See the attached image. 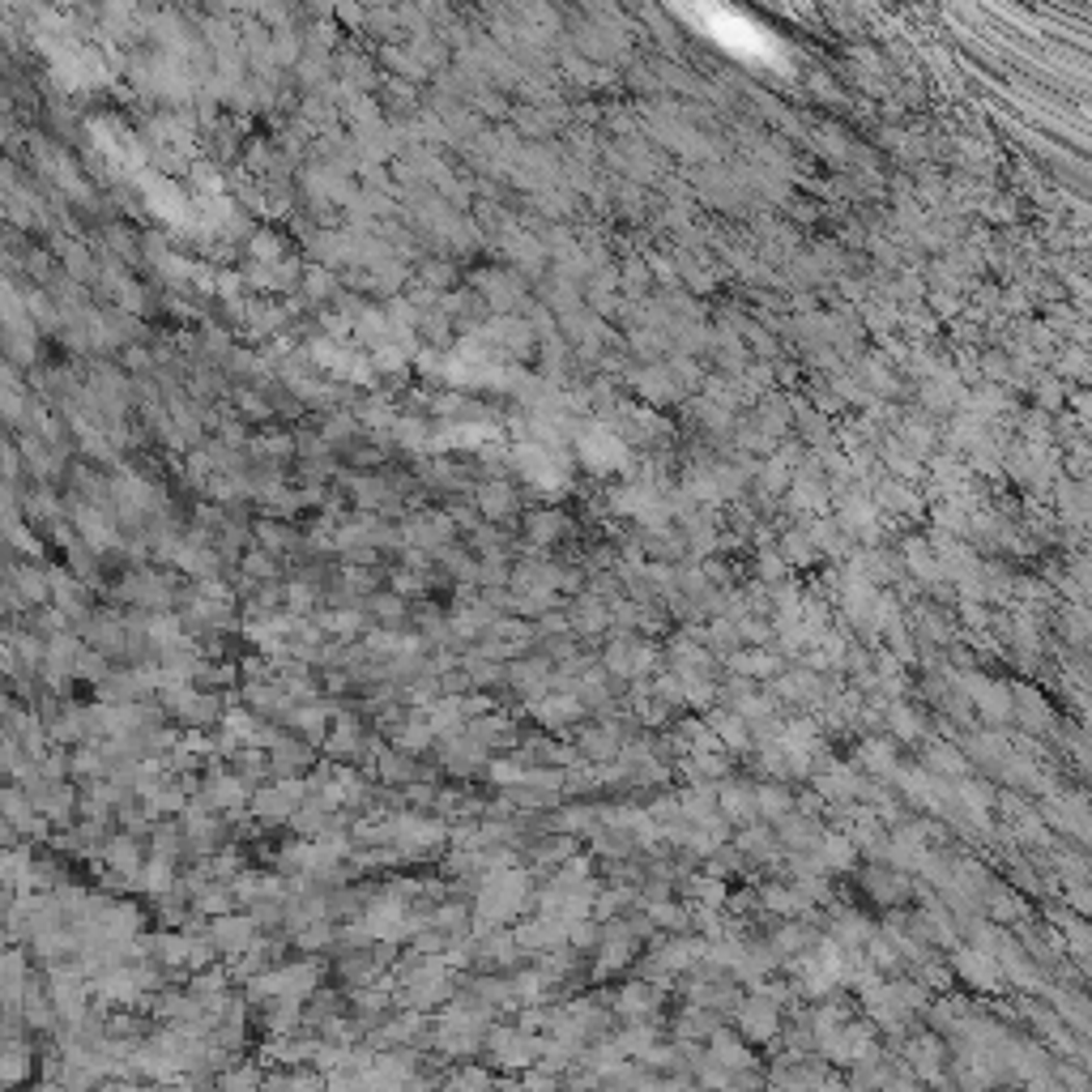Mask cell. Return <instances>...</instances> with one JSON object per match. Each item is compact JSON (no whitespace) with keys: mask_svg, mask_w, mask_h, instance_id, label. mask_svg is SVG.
I'll return each mask as SVG.
<instances>
[{"mask_svg":"<svg viewBox=\"0 0 1092 1092\" xmlns=\"http://www.w3.org/2000/svg\"><path fill=\"white\" fill-rule=\"evenodd\" d=\"M487 1055H491V1063L500 1071H521L525 1075L530 1067H538V1059H542V1037L525 1033L521 1024H500V1029L487 1033Z\"/></svg>","mask_w":1092,"mask_h":1092,"instance_id":"1","label":"cell"},{"mask_svg":"<svg viewBox=\"0 0 1092 1092\" xmlns=\"http://www.w3.org/2000/svg\"><path fill=\"white\" fill-rule=\"evenodd\" d=\"M52 1003H56V1016H60V1024H69V1029H77V1024H86L90 1020V990H86V982H82V974H77V968H52Z\"/></svg>","mask_w":1092,"mask_h":1092,"instance_id":"2","label":"cell"},{"mask_svg":"<svg viewBox=\"0 0 1092 1092\" xmlns=\"http://www.w3.org/2000/svg\"><path fill=\"white\" fill-rule=\"evenodd\" d=\"M316 1055H320V1041H312V1037H303V1033H295V1037H273V1045L265 1049V1059L277 1063V1067H287V1071H295V1067H316Z\"/></svg>","mask_w":1092,"mask_h":1092,"instance_id":"3","label":"cell"},{"mask_svg":"<svg viewBox=\"0 0 1092 1092\" xmlns=\"http://www.w3.org/2000/svg\"><path fill=\"white\" fill-rule=\"evenodd\" d=\"M210 939L218 943V952H231V956H239V952H252V939H257V922H252V917H235V913H227V917H214V926H210Z\"/></svg>","mask_w":1092,"mask_h":1092,"instance_id":"4","label":"cell"},{"mask_svg":"<svg viewBox=\"0 0 1092 1092\" xmlns=\"http://www.w3.org/2000/svg\"><path fill=\"white\" fill-rule=\"evenodd\" d=\"M34 1063H38V1055H34V1045L26 1037L5 1041V1059H0V1080H5V1088H18L22 1080H30Z\"/></svg>","mask_w":1092,"mask_h":1092,"instance_id":"5","label":"cell"},{"mask_svg":"<svg viewBox=\"0 0 1092 1092\" xmlns=\"http://www.w3.org/2000/svg\"><path fill=\"white\" fill-rule=\"evenodd\" d=\"M103 858H107V867H111L119 879H141V871H145V858H141V849H137L133 836H115V841H107Z\"/></svg>","mask_w":1092,"mask_h":1092,"instance_id":"6","label":"cell"},{"mask_svg":"<svg viewBox=\"0 0 1092 1092\" xmlns=\"http://www.w3.org/2000/svg\"><path fill=\"white\" fill-rule=\"evenodd\" d=\"M244 777H231V773H218V777H210V785H206V806H214V811H222V806H239L244 802Z\"/></svg>","mask_w":1092,"mask_h":1092,"instance_id":"7","label":"cell"},{"mask_svg":"<svg viewBox=\"0 0 1092 1092\" xmlns=\"http://www.w3.org/2000/svg\"><path fill=\"white\" fill-rule=\"evenodd\" d=\"M449 1092H500V1088H496V1075L487 1067L465 1063V1067H457L449 1075Z\"/></svg>","mask_w":1092,"mask_h":1092,"instance_id":"8","label":"cell"},{"mask_svg":"<svg viewBox=\"0 0 1092 1092\" xmlns=\"http://www.w3.org/2000/svg\"><path fill=\"white\" fill-rule=\"evenodd\" d=\"M534 713H538L542 725H563V721H572L581 713V704L572 696H542V700H534Z\"/></svg>","mask_w":1092,"mask_h":1092,"instance_id":"9","label":"cell"},{"mask_svg":"<svg viewBox=\"0 0 1092 1092\" xmlns=\"http://www.w3.org/2000/svg\"><path fill=\"white\" fill-rule=\"evenodd\" d=\"M218 1088H222V1092H265V1075H261L252 1063H244V1067L235 1063L231 1071H222Z\"/></svg>","mask_w":1092,"mask_h":1092,"instance_id":"10","label":"cell"},{"mask_svg":"<svg viewBox=\"0 0 1092 1092\" xmlns=\"http://www.w3.org/2000/svg\"><path fill=\"white\" fill-rule=\"evenodd\" d=\"M773 1020H777V1016H773V1011H768L764 1003L747 1007V1033H751L755 1041H764V1037H773V1029H777Z\"/></svg>","mask_w":1092,"mask_h":1092,"instance_id":"11","label":"cell"},{"mask_svg":"<svg viewBox=\"0 0 1092 1092\" xmlns=\"http://www.w3.org/2000/svg\"><path fill=\"white\" fill-rule=\"evenodd\" d=\"M329 939H334V926H329V922H308V926L299 930V948H308V952L325 948Z\"/></svg>","mask_w":1092,"mask_h":1092,"instance_id":"12","label":"cell"},{"mask_svg":"<svg viewBox=\"0 0 1092 1092\" xmlns=\"http://www.w3.org/2000/svg\"><path fill=\"white\" fill-rule=\"evenodd\" d=\"M431 735H435V730H431L427 721H410L406 730H401V747H406V751H423V747L431 743Z\"/></svg>","mask_w":1092,"mask_h":1092,"instance_id":"13","label":"cell"},{"mask_svg":"<svg viewBox=\"0 0 1092 1092\" xmlns=\"http://www.w3.org/2000/svg\"><path fill=\"white\" fill-rule=\"evenodd\" d=\"M295 725H299V730H303L308 739H320V730H325V709H320V704H312V709H299Z\"/></svg>","mask_w":1092,"mask_h":1092,"instance_id":"14","label":"cell"},{"mask_svg":"<svg viewBox=\"0 0 1092 1092\" xmlns=\"http://www.w3.org/2000/svg\"><path fill=\"white\" fill-rule=\"evenodd\" d=\"M525 1092H559V1075H551L542 1067H530V1071H525Z\"/></svg>","mask_w":1092,"mask_h":1092,"instance_id":"15","label":"cell"},{"mask_svg":"<svg viewBox=\"0 0 1092 1092\" xmlns=\"http://www.w3.org/2000/svg\"><path fill=\"white\" fill-rule=\"evenodd\" d=\"M334 755H350L354 747H358V730H354V721H342L338 730H334Z\"/></svg>","mask_w":1092,"mask_h":1092,"instance_id":"16","label":"cell"},{"mask_svg":"<svg viewBox=\"0 0 1092 1092\" xmlns=\"http://www.w3.org/2000/svg\"><path fill=\"white\" fill-rule=\"evenodd\" d=\"M500 1092H525V1084H508V1088H500Z\"/></svg>","mask_w":1092,"mask_h":1092,"instance_id":"17","label":"cell"},{"mask_svg":"<svg viewBox=\"0 0 1092 1092\" xmlns=\"http://www.w3.org/2000/svg\"><path fill=\"white\" fill-rule=\"evenodd\" d=\"M568 1092H597V1088H593V1084H585V1088H568Z\"/></svg>","mask_w":1092,"mask_h":1092,"instance_id":"18","label":"cell"},{"mask_svg":"<svg viewBox=\"0 0 1092 1092\" xmlns=\"http://www.w3.org/2000/svg\"><path fill=\"white\" fill-rule=\"evenodd\" d=\"M210 1092H222V1088H210Z\"/></svg>","mask_w":1092,"mask_h":1092,"instance_id":"19","label":"cell"}]
</instances>
